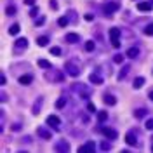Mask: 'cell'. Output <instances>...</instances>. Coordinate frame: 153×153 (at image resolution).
<instances>
[{
  "instance_id": "cell-36",
  "label": "cell",
  "mask_w": 153,
  "mask_h": 153,
  "mask_svg": "<svg viewBox=\"0 0 153 153\" xmlns=\"http://www.w3.org/2000/svg\"><path fill=\"white\" fill-rule=\"evenodd\" d=\"M0 84H2V85H5V84H7V78H5L4 73H0Z\"/></svg>"
},
{
  "instance_id": "cell-10",
  "label": "cell",
  "mask_w": 153,
  "mask_h": 153,
  "mask_svg": "<svg viewBox=\"0 0 153 153\" xmlns=\"http://www.w3.org/2000/svg\"><path fill=\"white\" fill-rule=\"evenodd\" d=\"M153 9V4L150 2H139L137 4V11H141V12H146V11H152Z\"/></svg>"
},
{
  "instance_id": "cell-30",
  "label": "cell",
  "mask_w": 153,
  "mask_h": 153,
  "mask_svg": "<svg viewBox=\"0 0 153 153\" xmlns=\"http://www.w3.org/2000/svg\"><path fill=\"white\" fill-rule=\"evenodd\" d=\"M144 127H146V131H153V118H148V120H146Z\"/></svg>"
},
{
  "instance_id": "cell-45",
  "label": "cell",
  "mask_w": 153,
  "mask_h": 153,
  "mask_svg": "<svg viewBox=\"0 0 153 153\" xmlns=\"http://www.w3.org/2000/svg\"><path fill=\"white\" fill-rule=\"evenodd\" d=\"M152 4H153V0H152Z\"/></svg>"
},
{
  "instance_id": "cell-27",
  "label": "cell",
  "mask_w": 153,
  "mask_h": 153,
  "mask_svg": "<svg viewBox=\"0 0 153 153\" xmlns=\"http://www.w3.org/2000/svg\"><path fill=\"white\" fill-rule=\"evenodd\" d=\"M5 12H7V16H14V14H16V7H14V5H9V7L5 9Z\"/></svg>"
},
{
  "instance_id": "cell-43",
  "label": "cell",
  "mask_w": 153,
  "mask_h": 153,
  "mask_svg": "<svg viewBox=\"0 0 153 153\" xmlns=\"http://www.w3.org/2000/svg\"><path fill=\"white\" fill-rule=\"evenodd\" d=\"M148 97H150V99L153 101V91H150V94H148Z\"/></svg>"
},
{
  "instance_id": "cell-8",
  "label": "cell",
  "mask_w": 153,
  "mask_h": 153,
  "mask_svg": "<svg viewBox=\"0 0 153 153\" xmlns=\"http://www.w3.org/2000/svg\"><path fill=\"white\" fill-rule=\"evenodd\" d=\"M45 122H47V125H51V127H59V124H61V122H59V117H56V115H49Z\"/></svg>"
},
{
  "instance_id": "cell-32",
  "label": "cell",
  "mask_w": 153,
  "mask_h": 153,
  "mask_svg": "<svg viewBox=\"0 0 153 153\" xmlns=\"http://www.w3.org/2000/svg\"><path fill=\"white\" fill-rule=\"evenodd\" d=\"M51 54H54V56H61V49H59V47H51Z\"/></svg>"
},
{
  "instance_id": "cell-4",
  "label": "cell",
  "mask_w": 153,
  "mask_h": 153,
  "mask_svg": "<svg viewBox=\"0 0 153 153\" xmlns=\"http://www.w3.org/2000/svg\"><path fill=\"white\" fill-rule=\"evenodd\" d=\"M99 131L104 134V136H106L108 139H117V137H118V132H117L115 129H110V127H101Z\"/></svg>"
},
{
  "instance_id": "cell-13",
  "label": "cell",
  "mask_w": 153,
  "mask_h": 153,
  "mask_svg": "<svg viewBox=\"0 0 153 153\" xmlns=\"http://www.w3.org/2000/svg\"><path fill=\"white\" fill-rule=\"evenodd\" d=\"M89 80H91L92 84H96V85H101V84H103V76L97 75V73H91V75H89Z\"/></svg>"
},
{
  "instance_id": "cell-20",
  "label": "cell",
  "mask_w": 153,
  "mask_h": 153,
  "mask_svg": "<svg viewBox=\"0 0 153 153\" xmlns=\"http://www.w3.org/2000/svg\"><path fill=\"white\" fill-rule=\"evenodd\" d=\"M84 47H85V51H87V52H92V51H94V47H96L94 40H87V42H85V45H84Z\"/></svg>"
},
{
  "instance_id": "cell-29",
  "label": "cell",
  "mask_w": 153,
  "mask_h": 153,
  "mask_svg": "<svg viewBox=\"0 0 153 153\" xmlns=\"http://www.w3.org/2000/svg\"><path fill=\"white\" fill-rule=\"evenodd\" d=\"M144 35H150V37L153 35V23H152V24H148V26L144 28Z\"/></svg>"
},
{
  "instance_id": "cell-19",
  "label": "cell",
  "mask_w": 153,
  "mask_h": 153,
  "mask_svg": "<svg viewBox=\"0 0 153 153\" xmlns=\"http://www.w3.org/2000/svg\"><path fill=\"white\" fill-rule=\"evenodd\" d=\"M139 56V49H137V47H131V49H129V51H127V57H137Z\"/></svg>"
},
{
  "instance_id": "cell-35",
  "label": "cell",
  "mask_w": 153,
  "mask_h": 153,
  "mask_svg": "<svg viewBox=\"0 0 153 153\" xmlns=\"http://www.w3.org/2000/svg\"><path fill=\"white\" fill-rule=\"evenodd\" d=\"M49 5H51V9H52V11H57V2H56V0H51V4H49Z\"/></svg>"
},
{
  "instance_id": "cell-31",
  "label": "cell",
  "mask_w": 153,
  "mask_h": 153,
  "mask_svg": "<svg viewBox=\"0 0 153 153\" xmlns=\"http://www.w3.org/2000/svg\"><path fill=\"white\" fill-rule=\"evenodd\" d=\"M40 106H42V99H38L37 103L33 104V113H35V115L38 113V110H40Z\"/></svg>"
},
{
  "instance_id": "cell-7",
  "label": "cell",
  "mask_w": 153,
  "mask_h": 153,
  "mask_svg": "<svg viewBox=\"0 0 153 153\" xmlns=\"http://www.w3.org/2000/svg\"><path fill=\"white\" fill-rule=\"evenodd\" d=\"M54 148H56V152H70V143H66V141H57Z\"/></svg>"
},
{
  "instance_id": "cell-24",
  "label": "cell",
  "mask_w": 153,
  "mask_h": 153,
  "mask_svg": "<svg viewBox=\"0 0 153 153\" xmlns=\"http://www.w3.org/2000/svg\"><path fill=\"white\" fill-rule=\"evenodd\" d=\"M129 70H131V66H124V70H122V71L118 73V76H117V78H118V80L125 78V75H127V71H129Z\"/></svg>"
},
{
  "instance_id": "cell-21",
  "label": "cell",
  "mask_w": 153,
  "mask_h": 153,
  "mask_svg": "<svg viewBox=\"0 0 153 153\" xmlns=\"http://www.w3.org/2000/svg\"><path fill=\"white\" fill-rule=\"evenodd\" d=\"M97 120H99L101 124H103V122H106V120H108V112H104V110H103V112H99V113H97Z\"/></svg>"
},
{
  "instance_id": "cell-33",
  "label": "cell",
  "mask_w": 153,
  "mask_h": 153,
  "mask_svg": "<svg viewBox=\"0 0 153 153\" xmlns=\"http://www.w3.org/2000/svg\"><path fill=\"white\" fill-rule=\"evenodd\" d=\"M57 23H59V26H66L70 21H68V18H59V21H57Z\"/></svg>"
},
{
  "instance_id": "cell-25",
  "label": "cell",
  "mask_w": 153,
  "mask_h": 153,
  "mask_svg": "<svg viewBox=\"0 0 153 153\" xmlns=\"http://www.w3.org/2000/svg\"><path fill=\"white\" fill-rule=\"evenodd\" d=\"M144 115H146V110H143V108H139V110L134 112V117H136V118H143Z\"/></svg>"
},
{
  "instance_id": "cell-12",
  "label": "cell",
  "mask_w": 153,
  "mask_h": 153,
  "mask_svg": "<svg viewBox=\"0 0 153 153\" xmlns=\"http://www.w3.org/2000/svg\"><path fill=\"white\" fill-rule=\"evenodd\" d=\"M125 143L131 144V146L136 144V134H134V131H129V132L125 134Z\"/></svg>"
},
{
  "instance_id": "cell-39",
  "label": "cell",
  "mask_w": 153,
  "mask_h": 153,
  "mask_svg": "<svg viewBox=\"0 0 153 153\" xmlns=\"http://www.w3.org/2000/svg\"><path fill=\"white\" fill-rule=\"evenodd\" d=\"M38 14V7H33L31 11H30V16H37Z\"/></svg>"
},
{
  "instance_id": "cell-9",
  "label": "cell",
  "mask_w": 153,
  "mask_h": 153,
  "mask_svg": "<svg viewBox=\"0 0 153 153\" xmlns=\"http://www.w3.org/2000/svg\"><path fill=\"white\" fill-rule=\"evenodd\" d=\"M94 150H96L94 141H87L85 144H82V146L78 148V152H94Z\"/></svg>"
},
{
  "instance_id": "cell-1",
  "label": "cell",
  "mask_w": 153,
  "mask_h": 153,
  "mask_svg": "<svg viewBox=\"0 0 153 153\" xmlns=\"http://www.w3.org/2000/svg\"><path fill=\"white\" fill-rule=\"evenodd\" d=\"M108 33H110V38H112V45H113L115 49H118L120 47V33L122 31L118 28H110Z\"/></svg>"
},
{
  "instance_id": "cell-22",
  "label": "cell",
  "mask_w": 153,
  "mask_h": 153,
  "mask_svg": "<svg viewBox=\"0 0 153 153\" xmlns=\"http://www.w3.org/2000/svg\"><path fill=\"white\" fill-rule=\"evenodd\" d=\"M37 44L40 45V47H45V45L49 44V38H47V37H38L37 38Z\"/></svg>"
},
{
  "instance_id": "cell-38",
  "label": "cell",
  "mask_w": 153,
  "mask_h": 153,
  "mask_svg": "<svg viewBox=\"0 0 153 153\" xmlns=\"http://www.w3.org/2000/svg\"><path fill=\"white\" fill-rule=\"evenodd\" d=\"M11 129H12L14 132H18V131H21V125H19V124H14V125H11Z\"/></svg>"
},
{
  "instance_id": "cell-34",
  "label": "cell",
  "mask_w": 153,
  "mask_h": 153,
  "mask_svg": "<svg viewBox=\"0 0 153 153\" xmlns=\"http://www.w3.org/2000/svg\"><path fill=\"white\" fill-rule=\"evenodd\" d=\"M113 61H115V63H122V61H124V56H122V54H115Z\"/></svg>"
},
{
  "instance_id": "cell-2",
  "label": "cell",
  "mask_w": 153,
  "mask_h": 153,
  "mask_svg": "<svg viewBox=\"0 0 153 153\" xmlns=\"http://www.w3.org/2000/svg\"><path fill=\"white\" fill-rule=\"evenodd\" d=\"M118 9H120V4H117V2H110V4H104L103 5V12L106 14V18H112L113 12L118 11Z\"/></svg>"
},
{
  "instance_id": "cell-11",
  "label": "cell",
  "mask_w": 153,
  "mask_h": 153,
  "mask_svg": "<svg viewBox=\"0 0 153 153\" xmlns=\"http://www.w3.org/2000/svg\"><path fill=\"white\" fill-rule=\"evenodd\" d=\"M64 40L68 44H76V42H80V35H76V33H66Z\"/></svg>"
},
{
  "instance_id": "cell-41",
  "label": "cell",
  "mask_w": 153,
  "mask_h": 153,
  "mask_svg": "<svg viewBox=\"0 0 153 153\" xmlns=\"http://www.w3.org/2000/svg\"><path fill=\"white\" fill-rule=\"evenodd\" d=\"M45 23V18H40V19H37V24H44Z\"/></svg>"
},
{
  "instance_id": "cell-42",
  "label": "cell",
  "mask_w": 153,
  "mask_h": 153,
  "mask_svg": "<svg viewBox=\"0 0 153 153\" xmlns=\"http://www.w3.org/2000/svg\"><path fill=\"white\" fill-rule=\"evenodd\" d=\"M24 4H26V5H33V4H35V0H24Z\"/></svg>"
},
{
  "instance_id": "cell-15",
  "label": "cell",
  "mask_w": 153,
  "mask_h": 153,
  "mask_svg": "<svg viewBox=\"0 0 153 153\" xmlns=\"http://www.w3.org/2000/svg\"><path fill=\"white\" fill-rule=\"evenodd\" d=\"M104 104H110V106H113V104H117V97L112 94H104Z\"/></svg>"
},
{
  "instance_id": "cell-16",
  "label": "cell",
  "mask_w": 153,
  "mask_h": 153,
  "mask_svg": "<svg viewBox=\"0 0 153 153\" xmlns=\"http://www.w3.org/2000/svg\"><path fill=\"white\" fill-rule=\"evenodd\" d=\"M31 80H33V76H31V75L19 76V84H21V85H30V84H31Z\"/></svg>"
},
{
  "instance_id": "cell-23",
  "label": "cell",
  "mask_w": 153,
  "mask_h": 153,
  "mask_svg": "<svg viewBox=\"0 0 153 153\" xmlns=\"http://www.w3.org/2000/svg\"><path fill=\"white\" fill-rule=\"evenodd\" d=\"M19 30H21V28H19V24H12V26L9 28V35H18Z\"/></svg>"
},
{
  "instance_id": "cell-18",
  "label": "cell",
  "mask_w": 153,
  "mask_h": 153,
  "mask_svg": "<svg viewBox=\"0 0 153 153\" xmlns=\"http://www.w3.org/2000/svg\"><path fill=\"white\" fill-rule=\"evenodd\" d=\"M143 85H144V78H143V76H137V78H134V89H141V87H143Z\"/></svg>"
},
{
  "instance_id": "cell-6",
  "label": "cell",
  "mask_w": 153,
  "mask_h": 153,
  "mask_svg": "<svg viewBox=\"0 0 153 153\" xmlns=\"http://www.w3.org/2000/svg\"><path fill=\"white\" fill-rule=\"evenodd\" d=\"M75 91L82 96V97H89V94H91V91H89V89H85V87H84V84H75Z\"/></svg>"
},
{
  "instance_id": "cell-17",
  "label": "cell",
  "mask_w": 153,
  "mask_h": 153,
  "mask_svg": "<svg viewBox=\"0 0 153 153\" xmlns=\"http://www.w3.org/2000/svg\"><path fill=\"white\" fill-rule=\"evenodd\" d=\"M16 47H18V49H26V47H28V40H26V38H18V40H16Z\"/></svg>"
},
{
  "instance_id": "cell-44",
  "label": "cell",
  "mask_w": 153,
  "mask_h": 153,
  "mask_svg": "<svg viewBox=\"0 0 153 153\" xmlns=\"http://www.w3.org/2000/svg\"><path fill=\"white\" fill-rule=\"evenodd\" d=\"M152 150H153V144H152Z\"/></svg>"
},
{
  "instance_id": "cell-28",
  "label": "cell",
  "mask_w": 153,
  "mask_h": 153,
  "mask_svg": "<svg viewBox=\"0 0 153 153\" xmlns=\"http://www.w3.org/2000/svg\"><path fill=\"white\" fill-rule=\"evenodd\" d=\"M101 150H103V152H110V150H112V144L106 143V141H103V143H101Z\"/></svg>"
},
{
  "instance_id": "cell-40",
  "label": "cell",
  "mask_w": 153,
  "mask_h": 153,
  "mask_svg": "<svg viewBox=\"0 0 153 153\" xmlns=\"http://www.w3.org/2000/svg\"><path fill=\"white\" fill-rule=\"evenodd\" d=\"M92 19H94L92 14H85V21H92Z\"/></svg>"
},
{
  "instance_id": "cell-26",
  "label": "cell",
  "mask_w": 153,
  "mask_h": 153,
  "mask_svg": "<svg viewBox=\"0 0 153 153\" xmlns=\"http://www.w3.org/2000/svg\"><path fill=\"white\" fill-rule=\"evenodd\" d=\"M64 104H66V99H64V97H59V99L56 101V108H59V110H61Z\"/></svg>"
},
{
  "instance_id": "cell-5",
  "label": "cell",
  "mask_w": 153,
  "mask_h": 153,
  "mask_svg": "<svg viewBox=\"0 0 153 153\" xmlns=\"http://www.w3.org/2000/svg\"><path fill=\"white\" fill-rule=\"evenodd\" d=\"M37 134L42 137V139H52V132H51L47 127H38V129H37Z\"/></svg>"
},
{
  "instance_id": "cell-3",
  "label": "cell",
  "mask_w": 153,
  "mask_h": 153,
  "mask_svg": "<svg viewBox=\"0 0 153 153\" xmlns=\"http://www.w3.org/2000/svg\"><path fill=\"white\" fill-rule=\"evenodd\" d=\"M64 70L68 71V75H71V76H78V75H80V68L76 66L73 61H66V64H64Z\"/></svg>"
},
{
  "instance_id": "cell-37",
  "label": "cell",
  "mask_w": 153,
  "mask_h": 153,
  "mask_svg": "<svg viewBox=\"0 0 153 153\" xmlns=\"http://www.w3.org/2000/svg\"><path fill=\"white\" fill-rule=\"evenodd\" d=\"M87 110H89V112H96V104L94 103H89V104H87Z\"/></svg>"
},
{
  "instance_id": "cell-14",
  "label": "cell",
  "mask_w": 153,
  "mask_h": 153,
  "mask_svg": "<svg viewBox=\"0 0 153 153\" xmlns=\"http://www.w3.org/2000/svg\"><path fill=\"white\" fill-rule=\"evenodd\" d=\"M37 64L40 66V68H44V70H52V64H51L47 59H38Z\"/></svg>"
}]
</instances>
